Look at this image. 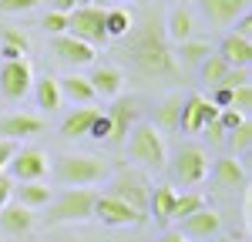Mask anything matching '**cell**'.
<instances>
[{"mask_svg": "<svg viewBox=\"0 0 252 242\" xmlns=\"http://www.w3.org/2000/svg\"><path fill=\"white\" fill-rule=\"evenodd\" d=\"M121 67H128L138 81L145 84H178L182 81V67L175 60V47L165 37L161 17L155 10H141V17L131 24V30L121 37V44H115L111 51Z\"/></svg>", "mask_w": 252, "mask_h": 242, "instance_id": "obj_1", "label": "cell"}, {"mask_svg": "<svg viewBox=\"0 0 252 242\" xmlns=\"http://www.w3.org/2000/svg\"><path fill=\"white\" fill-rule=\"evenodd\" d=\"M125 148H128V158L138 161L148 172H161L165 161H168V148H165V138H161V128H155L152 121H135L128 138H125Z\"/></svg>", "mask_w": 252, "mask_h": 242, "instance_id": "obj_2", "label": "cell"}, {"mask_svg": "<svg viewBox=\"0 0 252 242\" xmlns=\"http://www.w3.org/2000/svg\"><path fill=\"white\" fill-rule=\"evenodd\" d=\"M54 175L61 185H74V188H88L108 179V161L101 155H64L54 161Z\"/></svg>", "mask_w": 252, "mask_h": 242, "instance_id": "obj_3", "label": "cell"}, {"mask_svg": "<svg viewBox=\"0 0 252 242\" xmlns=\"http://www.w3.org/2000/svg\"><path fill=\"white\" fill-rule=\"evenodd\" d=\"M94 192L91 188H67L64 195L47 202V225H67V222H88L94 219Z\"/></svg>", "mask_w": 252, "mask_h": 242, "instance_id": "obj_4", "label": "cell"}, {"mask_svg": "<svg viewBox=\"0 0 252 242\" xmlns=\"http://www.w3.org/2000/svg\"><path fill=\"white\" fill-rule=\"evenodd\" d=\"M165 168H168V175H172L175 185H185V188H192V185H202L205 175H209V151L202 148V145H182L178 151H175L172 161H165Z\"/></svg>", "mask_w": 252, "mask_h": 242, "instance_id": "obj_5", "label": "cell"}, {"mask_svg": "<svg viewBox=\"0 0 252 242\" xmlns=\"http://www.w3.org/2000/svg\"><path fill=\"white\" fill-rule=\"evenodd\" d=\"M108 195H115V199L128 202L131 209H135L141 219H148V199H152V182L145 172H138V168H121L115 179H111V192Z\"/></svg>", "mask_w": 252, "mask_h": 242, "instance_id": "obj_6", "label": "cell"}, {"mask_svg": "<svg viewBox=\"0 0 252 242\" xmlns=\"http://www.w3.org/2000/svg\"><path fill=\"white\" fill-rule=\"evenodd\" d=\"M67 34L84 40V44H91V47H104L108 44V34H104V7H94V3L74 7L67 14Z\"/></svg>", "mask_w": 252, "mask_h": 242, "instance_id": "obj_7", "label": "cell"}, {"mask_svg": "<svg viewBox=\"0 0 252 242\" xmlns=\"http://www.w3.org/2000/svg\"><path fill=\"white\" fill-rule=\"evenodd\" d=\"M47 172H51V158L40 148H17V155L7 165L10 182H40Z\"/></svg>", "mask_w": 252, "mask_h": 242, "instance_id": "obj_8", "label": "cell"}, {"mask_svg": "<svg viewBox=\"0 0 252 242\" xmlns=\"http://www.w3.org/2000/svg\"><path fill=\"white\" fill-rule=\"evenodd\" d=\"M34 84V71H31V60L27 58H17V60H3L0 67V94L7 101H20L27 98Z\"/></svg>", "mask_w": 252, "mask_h": 242, "instance_id": "obj_9", "label": "cell"}, {"mask_svg": "<svg viewBox=\"0 0 252 242\" xmlns=\"http://www.w3.org/2000/svg\"><path fill=\"white\" fill-rule=\"evenodd\" d=\"M51 54H54L64 67H91L97 60V47L71 37V34H54V37H51Z\"/></svg>", "mask_w": 252, "mask_h": 242, "instance_id": "obj_10", "label": "cell"}, {"mask_svg": "<svg viewBox=\"0 0 252 242\" xmlns=\"http://www.w3.org/2000/svg\"><path fill=\"white\" fill-rule=\"evenodd\" d=\"M94 219H101L111 229H125V225H141L145 222L128 202L115 199V195H97L94 199Z\"/></svg>", "mask_w": 252, "mask_h": 242, "instance_id": "obj_11", "label": "cell"}, {"mask_svg": "<svg viewBox=\"0 0 252 242\" xmlns=\"http://www.w3.org/2000/svg\"><path fill=\"white\" fill-rule=\"evenodd\" d=\"M219 115V108H215L209 98H202V94H189V98L182 101V115H178V128L185 131V135H202V128H205V121H212Z\"/></svg>", "mask_w": 252, "mask_h": 242, "instance_id": "obj_12", "label": "cell"}, {"mask_svg": "<svg viewBox=\"0 0 252 242\" xmlns=\"http://www.w3.org/2000/svg\"><path fill=\"white\" fill-rule=\"evenodd\" d=\"M135 121H138L135 98H121V94H118L115 104H111V111H108V141H111V145H125V138H128V131H131Z\"/></svg>", "mask_w": 252, "mask_h": 242, "instance_id": "obj_13", "label": "cell"}, {"mask_svg": "<svg viewBox=\"0 0 252 242\" xmlns=\"http://www.w3.org/2000/svg\"><path fill=\"white\" fill-rule=\"evenodd\" d=\"M182 229V236L192 242V239H215L219 232H222V215L215 212V209H209V205H202L198 212H192L189 219H182L178 222Z\"/></svg>", "mask_w": 252, "mask_h": 242, "instance_id": "obj_14", "label": "cell"}, {"mask_svg": "<svg viewBox=\"0 0 252 242\" xmlns=\"http://www.w3.org/2000/svg\"><path fill=\"white\" fill-rule=\"evenodd\" d=\"M47 121L40 115H27V111H14V115H3L0 118V138H14V141H24V138H34V135H44Z\"/></svg>", "mask_w": 252, "mask_h": 242, "instance_id": "obj_15", "label": "cell"}, {"mask_svg": "<svg viewBox=\"0 0 252 242\" xmlns=\"http://www.w3.org/2000/svg\"><path fill=\"white\" fill-rule=\"evenodd\" d=\"M249 7V0H198V10L205 14L212 27H232V20L239 14H246Z\"/></svg>", "mask_w": 252, "mask_h": 242, "instance_id": "obj_16", "label": "cell"}, {"mask_svg": "<svg viewBox=\"0 0 252 242\" xmlns=\"http://www.w3.org/2000/svg\"><path fill=\"white\" fill-rule=\"evenodd\" d=\"M161 27H165V37H168L172 47L195 37V17H192V10H189V3H172V10L165 14Z\"/></svg>", "mask_w": 252, "mask_h": 242, "instance_id": "obj_17", "label": "cell"}, {"mask_svg": "<svg viewBox=\"0 0 252 242\" xmlns=\"http://www.w3.org/2000/svg\"><path fill=\"white\" fill-rule=\"evenodd\" d=\"M91 88H94L97 98H118L121 88H125V71L118 64H97L94 60V71H91Z\"/></svg>", "mask_w": 252, "mask_h": 242, "instance_id": "obj_18", "label": "cell"}, {"mask_svg": "<svg viewBox=\"0 0 252 242\" xmlns=\"http://www.w3.org/2000/svg\"><path fill=\"white\" fill-rule=\"evenodd\" d=\"M215 185L222 188V192H239V188H246L249 185V175H246V165L235 158H219L215 161Z\"/></svg>", "mask_w": 252, "mask_h": 242, "instance_id": "obj_19", "label": "cell"}, {"mask_svg": "<svg viewBox=\"0 0 252 242\" xmlns=\"http://www.w3.org/2000/svg\"><path fill=\"white\" fill-rule=\"evenodd\" d=\"M0 229H3L7 236H24V232H31V229H34V209H27V205H20V202H7V205L0 209Z\"/></svg>", "mask_w": 252, "mask_h": 242, "instance_id": "obj_20", "label": "cell"}, {"mask_svg": "<svg viewBox=\"0 0 252 242\" xmlns=\"http://www.w3.org/2000/svg\"><path fill=\"white\" fill-rule=\"evenodd\" d=\"M61 88V101H71V104H94L97 94L91 88V81L84 74H67V78H58Z\"/></svg>", "mask_w": 252, "mask_h": 242, "instance_id": "obj_21", "label": "cell"}, {"mask_svg": "<svg viewBox=\"0 0 252 242\" xmlns=\"http://www.w3.org/2000/svg\"><path fill=\"white\" fill-rule=\"evenodd\" d=\"M10 199H17L20 205H27V209H44L47 202L54 199V192L44 185V182H14V188H10Z\"/></svg>", "mask_w": 252, "mask_h": 242, "instance_id": "obj_22", "label": "cell"}, {"mask_svg": "<svg viewBox=\"0 0 252 242\" xmlns=\"http://www.w3.org/2000/svg\"><path fill=\"white\" fill-rule=\"evenodd\" d=\"M97 118V108L91 104H78L67 118L61 121V138H88V128Z\"/></svg>", "mask_w": 252, "mask_h": 242, "instance_id": "obj_23", "label": "cell"}, {"mask_svg": "<svg viewBox=\"0 0 252 242\" xmlns=\"http://www.w3.org/2000/svg\"><path fill=\"white\" fill-rule=\"evenodd\" d=\"M219 58L225 60L229 67H249V64H252V40H249V37H235V34H229V37L222 40Z\"/></svg>", "mask_w": 252, "mask_h": 242, "instance_id": "obj_24", "label": "cell"}, {"mask_svg": "<svg viewBox=\"0 0 252 242\" xmlns=\"http://www.w3.org/2000/svg\"><path fill=\"white\" fill-rule=\"evenodd\" d=\"M209 54H212V44H209V40L189 37V40H182V44H175V60H178V67H198Z\"/></svg>", "mask_w": 252, "mask_h": 242, "instance_id": "obj_25", "label": "cell"}, {"mask_svg": "<svg viewBox=\"0 0 252 242\" xmlns=\"http://www.w3.org/2000/svg\"><path fill=\"white\" fill-rule=\"evenodd\" d=\"M131 24H135V14H131L125 3L104 7V34H108V40H121L131 30Z\"/></svg>", "mask_w": 252, "mask_h": 242, "instance_id": "obj_26", "label": "cell"}, {"mask_svg": "<svg viewBox=\"0 0 252 242\" xmlns=\"http://www.w3.org/2000/svg\"><path fill=\"white\" fill-rule=\"evenodd\" d=\"M175 192L172 185H155L152 199H148V215H155V222H172V205H175Z\"/></svg>", "mask_w": 252, "mask_h": 242, "instance_id": "obj_27", "label": "cell"}, {"mask_svg": "<svg viewBox=\"0 0 252 242\" xmlns=\"http://www.w3.org/2000/svg\"><path fill=\"white\" fill-rule=\"evenodd\" d=\"M0 54H3V60H17V58H27V51H31V40H27V34L24 30H17V27H3V34H0Z\"/></svg>", "mask_w": 252, "mask_h": 242, "instance_id": "obj_28", "label": "cell"}, {"mask_svg": "<svg viewBox=\"0 0 252 242\" xmlns=\"http://www.w3.org/2000/svg\"><path fill=\"white\" fill-rule=\"evenodd\" d=\"M31 91H34V98H37V108H44L47 115L61 108V88H58V78H40V81H34V84H31Z\"/></svg>", "mask_w": 252, "mask_h": 242, "instance_id": "obj_29", "label": "cell"}, {"mask_svg": "<svg viewBox=\"0 0 252 242\" xmlns=\"http://www.w3.org/2000/svg\"><path fill=\"white\" fill-rule=\"evenodd\" d=\"M178 115H182V94H168L165 104L158 108V124H155V128L178 131Z\"/></svg>", "mask_w": 252, "mask_h": 242, "instance_id": "obj_30", "label": "cell"}, {"mask_svg": "<svg viewBox=\"0 0 252 242\" xmlns=\"http://www.w3.org/2000/svg\"><path fill=\"white\" fill-rule=\"evenodd\" d=\"M198 71H202V81L215 88V84H222V81H225V74H229V64L219 58V54H209V58L198 64Z\"/></svg>", "mask_w": 252, "mask_h": 242, "instance_id": "obj_31", "label": "cell"}, {"mask_svg": "<svg viewBox=\"0 0 252 242\" xmlns=\"http://www.w3.org/2000/svg\"><path fill=\"white\" fill-rule=\"evenodd\" d=\"M205 205V199L198 195V192H185V195H175V205H172V222H182L189 219L192 212H198Z\"/></svg>", "mask_w": 252, "mask_h": 242, "instance_id": "obj_32", "label": "cell"}, {"mask_svg": "<svg viewBox=\"0 0 252 242\" xmlns=\"http://www.w3.org/2000/svg\"><path fill=\"white\" fill-rule=\"evenodd\" d=\"M225 138L232 141V151H235V155H249V148H252V121L246 118L239 128H232Z\"/></svg>", "mask_w": 252, "mask_h": 242, "instance_id": "obj_33", "label": "cell"}, {"mask_svg": "<svg viewBox=\"0 0 252 242\" xmlns=\"http://www.w3.org/2000/svg\"><path fill=\"white\" fill-rule=\"evenodd\" d=\"M229 108L242 111V115L249 118V111H252V84H239V88H232V104H229Z\"/></svg>", "mask_w": 252, "mask_h": 242, "instance_id": "obj_34", "label": "cell"}, {"mask_svg": "<svg viewBox=\"0 0 252 242\" xmlns=\"http://www.w3.org/2000/svg\"><path fill=\"white\" fill-rule=\"evenodd\" d=\"M40 27H44L51 37H54V34H67V14H61V10H51V14H44Z\"/></svg>", "mask_w": 252, "mask_h": 242, "instance_id": "obj_35", "label": "cell"}, {"mask_svg": "<svg viewBox=\"0 0 252 242\" xmlns=\"http://www.w3.org/2000/svg\"><path fill=\"white\" fill-rule=\"evenodd\" d=\"M215 118L222 121V128H225V135H229L232 128H239V124L246 121V115H242V111H235V108H219V115H215Z\"/></svg>", "mask_w": 252, "mask_h": 242, "instance_id": "obj_36", "label": "cell"}, {"mask_svg": "<svg viewBox=\"0 0 252 242\" xmlns=\"http://www.w3.org/2000/svg\"><path fill=\"white\" fill-rule=\"evenodd\" d=\"M40 0H0V14H27Z\"/></svg>", "mask_w": 252, "mask_h": 242, "instance_id": "obj_37", "label": "cell"}, {"mask_svg": "<svg viewBox=\"0 0 252 242\" xmlns=\"http://www.w3.org/2000/svg\"><path fill=\"white\" fill-rule=\"evenodd\" d=\"M17 148H20V141H14V138H0V175L7 172V165H10V158L17 155Z\"/></svg>", "mask_w": 252, "mask_h": 242, "instance_id": "obj_38", "label": "cell"}, {"mask_svg": "<svg viewBox=\"0 0 252 242\" xmlns=\"http://www.w3.org/2000/svg\"><path fill=\"white\" fill-rule=\"evenodd\" d=\"M225 88H239V84H252V74L249 67H229V74H225V81H222Z\"/></svg>", "mask_w": 252, "mask_h": 242, "instance_id": "obj_39", "label": "cell"}, {"mask_svg": "<svg viewBox=\"0 0 252 242\" xmlns=\"http://www.w3.org/2000/svg\"><path fill=\"white\" fill-rule=\"evenodd\" d=\"M88 138L108 141V115H101V111H97V118L91 121V128H88Z\"/></svg>", "mask_w": 252, "mask_h": 242, "instance_id": "obj_40", "label": "cell"}, {"mask_svg": "<svg viewBox=\"0 0 252 242\" xmlns=\"http://www.w3.org/2000/svg\"><path fill=\"white\" fill-rule=\"evenodd\" d=\"M215 108H229L232 104V88H225V84H215L212 88V98H209Z\"/></svg>", "mask_w": 252, "mask_h": 242, "instance_id": "obj_41", "label": "cell"}, {"mask_svg": "<svg viewBox=\"0 0 252 242\" xmlns=\"http://www.w3.org/2000/svg\"><path fill=\"white\" fill-rule=\"evenodd\" d=\"M202 131L209 135V141H212V145H222V141H225V128H222V121H219V118L205 121V128H202Z\"/></svg>", "mask_w": 252, "mask_h": 242, "instance_id": "obj_42", "label": "cell"}, {"mask_svg": "<svg viewBox=\"0 0 252 242\" xmlns=\"http://www.w3.org/2000/svg\"><path fill=\"white\" fill-rule=\"evenodd\" d=\"M232 24H235V27H232L235 37H249L252 40V17H249V10H246V14H239Z\"/></svg>", "mask_w": 252, "mask_h": 242, "instance_id": "obj_43", "label": "cell"}, {"mask_svg": "<svg viewBox=\"0 0 252 242\" xmlns=\"http://www.w3.org/2000/svg\"><path fill=\"white\" fill-rule=\"evenodd\" d=\"M10 188H14V182H10V175L3 172V175H0V209L10 202Z\"/></svg>", "mask_w": 252, "mask_h": 242, "instance_id": "obj_44", "label": "cell"}, {"mask_svg": "<svg viewBox=\"0 0 252 242\" xmlns=\"http://www.w3.org/2000/svg\"><path fill=\"white\" fill-rule=\"evenodd\" d=\"M51 10H61V14H71V10H74V0H51Z\"/></svg>", "mask_w": 252, "mask_h": 242, "instance_id": "obj_45", "label": "cell"}, {"mask_svg": "<svg viewBox=\"0 0 252 242\" xmlns=\"http://www.w3.org/2000/svg\"><path fill=\"white\" fill-rule=\"evenodd\" d=\"M158 242H189V239H185L182 232H165V236H161Z\"/></svg>", "mask_w": 252, "mask_h": 242, "instance_id": "obj_46", "label": "cell"}, {"mask_svg": "<svg viewBox=\"0 0 252 242\" xmlns=\"http://www.w3.org/2000/svg\"><path fill=\"white\" fill-rule=\"evenodd\" d=\"M58 242H88V239H78V236H64V239H58Z\"/></svg>", "mask_w": 252, "mask_h": 242, "instance_id": "obj_47", "label": "cell"}, {"mask_svg": "<svg viewBox=\"0 0 252 242\" xmlns=\"http://www.w3.org/2000/svg\"><path fill=\"white\" fill-rule=\"evenodd\" d=\"M94 7H111V0H91Z\"/></svg>", "mask_w": 252, "mask_h": 242, "instance_id": "obj_48", "label": "cell"}, {"mask_svg": "<svg viewBox=\"0 0 252 242\" xmlns=\"http://www.w3.org/2000/svg\"><path fill=\"white\" fill-rule=\"evenodd\" d=\"M88 3H91V0H74V7H88Z\"/></svg>", "mask_w": 252, "mask_h": 242, "instance_id": "obj_49", "label": "cell"}, {"mask_svg": "<svg viewBox=\"0 0 252 242\" xmlns=\"http://www.w3.org/2000/svg\"><path fill=\"white\" fill-rule=\"evenodd\" d=\"M118 3H128V0H111V7H118Z\"/></svg>", "mask_w": 252, "mask_h": 242, "instance_id": "obj_50", "label": "cell"}, {"mask_svg": "<svg viewBox=\"0 0 252 242\" xmlns=\"http://www.w3.org/2000/svg\"><path fill=\"white\" fill-rule=\"evenodd\" d=\"M168 3H189V0H168Z\"/></svg>", "mask_w": 252, "mask_h": 242, "instance_id": "obj_51", "label": "cell"}, {"mask_svg": "<svg viewBox=\"0 0 252 242\" xmlns=\"http://www.w3.org/2000/svg\"><path fill=\"white\" fill-rule=\"evenodd\" d=\"M215 242H232V239H219V236H215Z\"/></svg>", "mask_w": 252, "mask_h": 242, "instance_id": "obj_52", "label": "cell"}]
</instances>
